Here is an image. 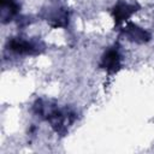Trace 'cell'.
I'll return each mask as SVG.
<instances>
[{"label": "cell", "instance_id": "3957f363", "mask_svg": "<svg viewBox=\"0 0 154 154\" xmlns=\"http://www.w3.org/2000/svg\"><path fill=\"white\" fill-rule=\"evenodd\" d=\"M99 66L103 69L107 73H116L120 69V54L118 48L111 47L108 48L101 57Z\"/></svg>", "mask_w": 154, "mask_h": 154}, {"label": "cell", "instance_id": "7a4b0ae2", "mask_svg": "<svg viewBox=\"0 0 154 154\" xmlns=\"http://www.w3.org/2000/svg\"><path fill=\"white\" fill-rule=\"evenodd\" d=\"M7 49L22 55H36L43 51V45L23 37H12L7 41Z\"/></svg>", "mask_w": 154, "mask_h": 154}, {"label": "cell", "instance_id": "5b68a950", "mask_svg": "<svg viewBox=\"0 0 154 154\" xmlns=\"http://www.w3.org/2000/svg\"><path fill=\"white\" fill-rule=\"evenodd\" d=\"M123 34L129 41L136 42V43H146L152 37L147 30H144L143 28H141L137 24L131 23V22L125 25V28L123 29Z\"/></svg>", "mask_w": 154, "mask_h": 154}, {"label": "cell", "instance_id": "8992f818", "mask_svg": "<svg viewBox=\"0 0 154 154\" xmlns=\"http://www.w3.org/2000/svg\"><path fill=\"white\" fill-rule=\"evenodd\" d=\"M0 10L2 23H7L18 14L20 5L17 0H0Z\"/></svg>", "mask_w": 154, "mask_h": 154}, {"label": "cell", "instance_id": "6da1fadb", "mask_svg": "<svg viewBox=\"0 0 154 154\" xmlns=\"http://www.w3.org/2000/svg\"><path fill=\"white\" fill-rule=\"evenodd\" d=\"M34 111L40 117L49 122L55 132L60 135H64L67 131V128L76 119V114L70 109L59 108L57 105H51L49 101L45 100H37L34 106Z\"/></svg>", "mask_w": 154, "mask_h": 154}, {"label": "cell", "instance_id": "277c9868", "mask_svg": "<svg viewBox=\"0 0 154 154\" xmlns=\"http://www.w3.org/2000/svg\"><path fill=\"white\" fill-rule=\"evenodd\" d=\"M140 6L137 4H129L124 1H119L112 10V16L114 18L116 25H120L123 22L128 20L136 11H138Z\"/></svg>", "mask_w": 154, "mask_h": 154}]
</instances>
